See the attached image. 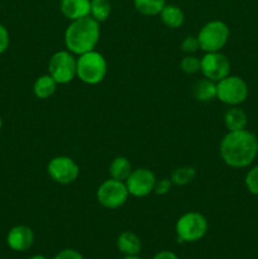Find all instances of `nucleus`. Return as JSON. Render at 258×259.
<instances>
[{
  "instance_id": "nucleus-1",
  "label": "nucleus",
  "mask_w": 258,
  "mask_h": 259,
  "mask_svg": "<svg viewBox=\"0 0 258 259\" xmlns=\"http://www.w3.org/2000/svg\"><path fill=\"white\" fill-rule=\"evenodd\" d=\"M257 137L247 129L228 132L220 142V157L233 168L250 166L257 153Z\"/></svg>"
},
{
  "instance_id": "nucleus-2",
  "label": "nucleus",
  "mask_w": 258,
  "mask_h": 259,
  "mask_svg": "<svg viewBox=\"0 0 258 259\" xmlns=\"http://www.w3.org/2000/svg\"><path fill=\"white\" fill-rule=\"evenodd\" d=\"M100 38V25L93 17L72 20L65 32L67 51L75 55H83L95 50Z\"/></svg>"
},
{
  "instance_id": "nucleus-3",
  "label": "nucleus",
  "mask_w": 258,
  "mask_h": 259,
  "mask_svg": "<svg viewBox=\"0 0 258 259\" xmlns=\"http://www.w3.org/2000/svg\"><path fill=\"white\" fill-rule=\"evenodd\" d=\"M108 72V63L104 56L96 51L83 53L77 58L76 77L88 85H96L105 78Z\"/></svg>"
},
{
  "instance_id": "nucleus-4",
  "label": "nucleus",
  "mask_w": 258,
  "mask_h": 259,
  "mask_svg": "<svg viewBox=\"0 0 258 259\" xmlns=\"http://www.w3.org/2000/svg\"><path fill=\"white\" fill-rule=\"evenodd\" d=\"M206 218L196 211H190L182 215L176 223V235L179 242L195 243L202 239L207 232Z\"/></svg>"
},
{
  "instance_id": "nucleus-5",
  "label": "nucleus",
  "mask_w": 258,
  "mask_h": 259,
  "mask_svg": "<svg viewBox=\"0 0 258 259\" xmlns=\"http://www.w3.org/2000/svg\"><path fill=\"white\" fill-rule=\"evenodd\" d=\"M230 30L225 23L212 20L206 23L197 34L200 50L204 52H220L229 39Z\"/></svg>"
},
{
  "instance_id": "nucleus-6",
  "label": "nucleus",
  "mask_w": 258,
  "mask_h": 259,
  "mask_svg": "<svg viewBox=\"0 0 258 259\" xmlns=\"http://www.w3.org/2000/svg\"><path fill=\"white\" fill-rule=\"evenodd\" d=\"M248 96V85L239 76H227L217 82V98L222 103L237 106Z\"/></svg>"
},
{
  "instance_id": "nucleus-7",
  "label": "nucleus",
  "mask_w": 258,
  "mask_h": 259,
  "mask_svg": "<svg viewBox=\"0 0 258 259\" xmlns=\"http://www.w3.org/2000/svg\"><path fill=\"white\" fill-rule=\"evenodd\" d=\"M77 60L70 51H58L51 57L48 72L57 83H68L76 77Z\"/></svg>"
},
{
  "instance_id": "nucleus-8",
  "label": "nucleus",
  "mask_w": 258,
  "mask_h": 259,
  "mask_svg": "<svg viewBox=\"0 0 258 259\" xmlns=\"http://www.w3.org/2000/svg\"><path fill=\"white\" fill-rule=\"evenodd\" d=\"M129 196L125 182L118 180H106L99 186L96 191L98 201L106 209H119L126 202Z\"/></svg>"
},
{
  "instance_id": "nucleus-9",
  "label": "nucleus",
  "mask_w": 258,
  "mask_h": 259,
  "mask_svg": "<svg viewBox=\"0 0 258 259\" xmlns=\"http://www.w3.org/2000/svg\"><path fill=\"white\" fill-rule=\"evenodd\" d=\"M47 172L55 182H58L61 185H68L77 180L78 175H80V168H78V164L70 157L58 156L51 159L47 167Z\"/></svg>"
},
{
  "instance_id": "nucleus-10",
  "label": "nucleus",
  "mask_w": 258,
  "mask_h": 259,
  "mask_svg": "<svg viewBox=\"0 0 258 259\" xmlns=\"http://www.w3.org/2000/svg\"><path fill=\"white\" fill-rule=\"evenodd\" d=\"M200 71L205 78L218 82L230 75V62L222 52H207L201 58Z\"/></svg>"
},
{
  "instance_id": "nucleus-11",
  "label": "nucleus",
  "mask_w": 258,
  "mask_h": 259,
  "mask_svg": "<svg viewBox=\"0 0 258 259\" xmlns=\"http://www.w3.org/2000/svg\"><path fill=\"white\" fill-rule=\"evenodd\" d=\"M156 181V176L151 169L137 168L133 169L125 180V186L132 196L144 197L153 192Z\"/></svg>"
},
{
  "instance_id": "nucleus-12",
  "label": "nucleus",
  "mask_w": 258,
  "mask_h": 259,
  "mask_svg": "<svg viewBox=\"0 0 258 259\" xmlns=\"http://www.w3.org/2000/svg\"><path fill=\"white\" fill-rule=\"evenodd\" d=\"M7 243L8 247L14 252H25L34 243V233L29 227L17 225L8 233Z\"/></svg>"
},
{
  "instance_id": "nucleus-13",
  "label": "nucleus",
  "mask_w": 258,
  "mask_h": 259,
  "mask_svg": "<svg viewBox=\"0 0 258 259\" xmlns=\"http://www.w3.org/2000/svg\"><path fill=\"white\" fill-rule=\"evenodd\" d=\"M60 8L62 14L70 20L90 15V0H61Z\"/></svg>"
},
{
  "instance_id": "nucleus-14",
  "label": "nucleus",
  "mask_w": 258,
  "mask_h": 259,
  "mask_svg": "<svg viewBox=\"0 0 258 259\" xmlns=\"http://www.w3.org/2000/svg\"><path fill=\"white\" fill-rule=\"evenodd\" d=\"M116 245L124 255H138L142 249V242L133 232H123L118 237Z\"/></svg>"
},
{
  "instance_id": "nucleus-15",
  "label": "nucleus",
  "mask_w": 258,
  "mask_h": 259,
  "mask_svg": "<svg viewBox=\"0 0 258 259\" xmlns=\"http://www.w3.org/2000/svg\"><path fill=\"white\" fill-rule=\"evenodd\" d=\"M224 123L229 132L242 131V129H245V126H247V114H245V111L243 109L238 108V106H232L225 113Z\"/></svg>"
},
{
  "instance_id": "nucleus-16",
  "label": "nucleus",
  "mask_w": 258,
  "mask_h": 259,
  "mask_svg": "<svg viewBox=\"0 0 258 259\" xmlns=\"http://www.w3.org/2000/svg\"><path fill=\"white\" fill-rule=\"evenodd\" d=\"M56 90H57V82L50 73L39 76L33 85V93L40 100L51 98L56 93Z\"/></svg>"
},
{
  "instance_id": "nucleus-17",
  "label": "nucleus",
  "mask_w": 258,
  "mask_h": 259,
  "mask_svg": "<svg viewBox=\"0 0 258 259\" xmlns=\"http://www.w3.org/2000/svg\"><path fill=\"white\" fill-rule=\"evenodd\" d=\"M192 93H194L195 99L201 103L214 100L217 98V82L209 78H202L195 83Z\"/></svg>"
},
{
  "instance_id": "nucleus-18",
  "label": "nucleus",
  "mask_w": 258,
  "mask_h": 259,
  "mask_svg": "<svg viewBox=\"0 0 258 259\" xmlns=\"http://www.w3.org/2000/svg\"><path fill=\"white\" fill-rule=\"evenodd\" d=\"M159 15H161V20L163 22V24L171 29H176L184 24V12L175 5H164Z\"/></svg>"
},
{
  "instance_id": "nucleus-19",
  "label": "nucleus",
  "mask_w": 258,
  "mask_h": 259,
  "mask_svg": "<svg viewBox=\"0 0 258 259\" xmlns=\"http://www.w3.org/2000/svg\"><path fill=\"white\" fill-rule=\"evenodd\" d=\"M133 169H132V164L129 159L121 156L114 158L113 162L110 163V167H109V174H110L111 179L123 182H125V180L128 179Z\"/></svg>"
},
{
  "instance_id": "nucleus-20",
  "label": "nucleus",
  "mask_w": 258,
  "mask_h": 259,
  "mask_svg": "<svg viewBox=\"0 0 258 259\" xmlns=\"http://www.w3.org/2000/svg\"><path fill=\"white\" fill-rule=\"evenodd\" d=\"M166 5V0H134V7L137 12L143 15H157L162 12Z\"/></svg>"
},
{
  "instance_id": "nucleus-21",
  "label": "nucleus",
  "mask_w": 258,
  "mask_h": 259,
  "mask_svg": "<svg viewBox=\"0 0 258 259\" xmlns=\"http://www.w3.org/2000/svg\"><path fill=\"white\" fill-rule=\"evenodd\" d=\"M110 12L111 5L109 0H90V15L96 22H105Z\"/></svg>"
},
{
  "instance_id": "nucleus-22",
  "label": "nucleus",
  "mask_w": 258,
  "mask_h": 259,
  "mask_svg": "<svg viewBox=\"0 0 258 259\" xmlns=\"http://www.w3.org/2000/svg\"><path fill=\"white\" fill-rule=\"evenodd\" d=\"M196 175V169L194 167H180V168H176L172 172L171 181L176 186H185V185L194 181Z\"/></svg>"
},
{
  "instance_id": "nucleus-23",
  "label": "nucleus",
  "mask_w": 258,
  "mask_h": 259,
  "mask_svg": "<svg viewBox=\"0 0 258 259\" xmlns=\"http://www.w3.org/2000/svg\"><path fill=\"white\" fill-rule=\"evenodd\" d=\"M180 66H181V70L185 73L192 75V73H196L200 71V68H201V60H199L196 56L189 55L182 58L181 65Z\"/></svg>"
},
{
  "instance_id": "nucleus-24",
  "label": "nucleus",
  "mask_w": 258,
  "mask_h": 259,
  "mask_svg": "<svg viewBox=\"0 0 258 259\" xmlns=\"http://www.w3.org/2000/svg\"><path fill=\"white\" fill-rule=\"evenodd\" d=\"M244 182L248 191H249L250 194L258 196V164L248 171Z\"/></svg>"
},
{
  "instance_id": "nucleus-25",
  "label": "nucleus",
  "mask_w": 258,
  "mask_h": 259,
  "mask_svg": "<svg viewBox=\"0 0 258 259\" xmlns=\"http://www.w3.org/2000/svg\"><path fill=\"white\" fill-rule=\"evenodd\" d=\"M181 48H182V51H184V52L189 53V55H191V53H195L200 48L199 39H197V37H194V35L186 37L184 40H182Z\"/></svg>"
},
{
  "instance_id": "nucleus-26",
  "label": "nucleus",
  "mask_w": 258,
  "mask_h": 259,
  "mask_svg": "<svg viewBox=\"0 0 258 259\" xmlns=\"http://www.w3.org/2000/svg\"><path fill=\"white\" fill-rule=\"evenodd\" d=\"M172 187V181L168 179H162L159 181H156V185H154L153 192L157 195H166L168 194L169 190Z\"/></svg>"
},
{
  "instance_id": "nucleus-27",
  "label": "nucleus",
  "mask_w": 258,
  "mask_h": 259,
  "mask_svg": "<svg viewBox=\"0 0 258 259\" xmlns=\"http://www.w3.org/2000/svg\"><path fill=\"white\" fill-rule=\"evenodd\" d=\"M10 43V38H9V32H8L7 28L0 23V55L4 53L5 51L8 50Z\"/></svg>"
},
{
  "instance_id": "nucleus-28",
  "label": "nucleus",
  "mask_w": 258,
  "mask_h": 259,
  "mask_svg": "<svg viewBox=\"0 0 258 259\" xmlns=\"http://www.w3.org/2000/svg\"><path fill=\"white\" fill-rule=\"evenodd\" d=\"M53 259H83V257L80 252L75 249H63L58 254H56Z\"/></svg>"
},
{
  "instance_id": "nucleus-29",
  "label": "nucleus",
  "mask_w": 258,
  "mask_h": 259,
  "mask_svg": "<svg viewBox=\"0 0 258 259\" xmlns=\"http://www.w3.org/2000/svg\"><path fill=\"white\" fill-rule=\"evenodd\" d=\"M152 259H179L174 252H169V250H162L158 252Z\"/></svg>"
},
{
  "instance_id": "nucleus-30",
  "label": "nucleus",
  "mask_w": 258,
  "mask_h": 259,
  "mask_svg": "<svg viewBox=\"0 0 258 259\" xmlns=\"http://www.w3.org/2000/svg\"><path fill=\"white\" fill-rule=\"evenodd\" d=\"M29 259H47V258L42 254H38V255H33V257H30Z\"/></svg>"
},
{
  "instance_id": "nucleus-31",
  "label": "nucleus",
  "mask_w": 258,
  "mask_h": 259,
  "mask_svg": "<svg viewBox=\"0 0 258 259\" xmlns=\"http://www.w3.org/2000/svg\"><path fill=\"white\" fill-rule=\"evenodd\" d=\"M123 259H141L138 255H125Z\"/></svg>"
},
{
  "instance_id": "nucleus-32",
  "label": "nucleus",
  "mask_w": 258,
  "mask_h": 259,
  "mask_svg": "<svg viewBox=\"0 0 258 259\" xmlns=\"http://www.w3.org/2000/svg\"><path fill=\"white\" fill-rule=\"evenodd\" d=\"M2 128H3V119L2 116H0V131H2Z\"/></svg>"
},
{
  "instance_id": "nucleus-33",
  "label": "nucleus",
  "mask_w": 258,
  "mask_h": 259,
  "mask_svg": "<svg viewBox=\"0 0 258 259\" xmlns=\"http://www.w3.org/2000/svg\"><path fill=\"white\" fill-rule=\"evenodd\" d=\"M257 153H258V139H257Z\"/></svg>"
}]
</instances>
